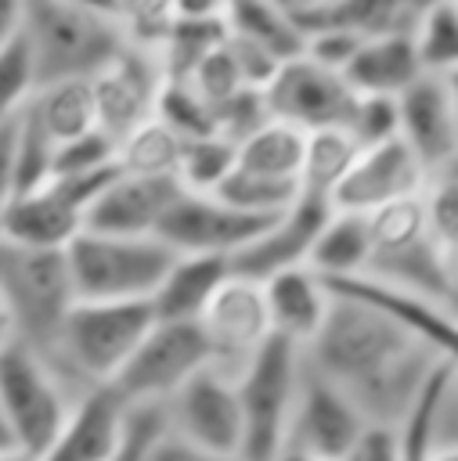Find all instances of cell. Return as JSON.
<instances>
[{"mask_svg":"<svg viewBox=\"0 0 458 461\" xmlns=\"http://www.w3.org/2000/svg\"><path fill=\"white\" fill-rule=\"evenodd\" d=\"M447 310L458 317V241L447 249Z\"/></svg>","mask_w":458,"mask_h":461,"instance_id":"48","label":"cell"},{"mask_svg":"<svg viewBox=\"0 0 458 461\" xmlns=\"http://www.w3.org/2000/svg\"><path fill=\"white\" fill-rule=\"evenodd\" d=\"M263 295H267V313H270V331L299 349H307L335 303V288L328 277H321L314 267L299 263L289 270H278L263 281Z\"/></svg>","mask_w":458,"mask_h":461,"instance_id":"20","label":"cell"},{"mask_svg":"<svg viewBox=\"0 0 458 461\" xmlns=\"http://www.w3.org/2000/svg\"><path fill=\"white\" fill-rule=\"evenodd\" d=\"M328 4H335V0H299V11H314V7H328Z\"/></svg>","mask_w":458,"mask_h":461,"instance_id":"56","label":"cell"},{"mask_svg":"<svg viewBox=\"0 0 458 461\" xmlns=\"http://www.w3.org/2000/svg\"><path fill=\"white\" fill-rule=\"evenodd\" d=\"M177 176H137L123 173L101 191V198L87 212V230L97 234H123V238H148L159 230L162 216L180 194Z\"/></svg>","mask_w":458,"mask_h":461,"instance_id":"17","label":"cell"},{"mask_svg":"<svg viewBox=\"0 0 458 461\" xmlns=\"http://www.w3.org/2000/svg\"><path fill=\"white\" fill-rule=\"evenodd\" d=\"M213 364V346L198 321H155L112 389L130 407H162L188 378Z\"/></svg>","mask_w":458,"mask_h":461,"instance_id":"8","label":"cell"},{"mask_svg":"<svg viewBox=\"0 0 458 461\" xmlns=\"http://www.w3.org/2000/svg\"><path fill=\"white\" fill-rule=\"evenodd\" d=\"M14 339H18V321H14V310H11V303H7V295L0 288V349L7 342H14Z\"/></svg>","mask_w":458,"mask_h":461,"instance_id":"49","label":"cell"},{"mask_svg":"<svg viewBox=\"0 0 458 461\" xmlns=\"http://www.w3.org/2000/svg\"><path fill=\"white\" fill-rule=\"evenodd\" d=\"M227 25L234 36H245V40L270 47L281 61L303 54V40H307L303 25L296 22L292 11L278 7L274 0H231Z\"/></svg>","mask_w":458,"mask_h":461,"instance_id":"27","label":"cell"},{"mask_svg":"<svg viewBox=\"0 0 458 461\" xmlns=\"http://www.w3.org/2000/svg\"><path fill=\"white\" fill-rule=\"evenodd\" d=\"M332 212H335L332 194H321V191H307L303 187L299 198L249 249H242L231 259L234 263V274L267 281L278 270H289V267L307 263L310 259V249H314L321 227L332 220Z\"/></svg>","mask_w":458,"mask_h":461,"instance_id":"16","label":"cell"},{"mask_svg":"<svg viewBox=\"0 0 458 461\" xmlns=\"http://www.w3.org/2000/svg\"><path fill=\"white\" fill-rule=\"evenodd\" d=\"M343 461H400V432H397V425L368 421V429L361 432V439L350 447V454Z\"/></svg>","mask_w":458,"mask_h":461,"instance_id":"43","label":"cell"},{"mask_svg":"<svg viewBox=\"0 0 458 461\" xmlns=\"http://www.w3.org/2000/svg\"><path fill=\"white\" fill-rule=\"evenodd\" d=\"M263 94L274 119L292 122L307 133L335 126L346 130L357 108V90L350 86V79L328 65H317L307 54L289 58Z\"/></svg>","mask_w":458,"mask_h":461,"instance_id":"10","label":"cell"},{"mask_svg":"<svg viewBox=\"0 0 458 461\" xmlns=\"http://www.w3.org/2000/svg\"><path fill=\"white\" fill-rule=\"evenodd\" d=\"M227 18H177L159 43V61L166 79H191V72L227 43Z\"/></svg>","mask_w":458,"mask_h":461,"instance_id":"28","label":"cell"},{"mask_svg":"<svg viewBox=\"0 0 458 461\" xmlns=\"http://www.w3.org/2000/svg\"><path fill=\"white\" fill-rule=\"evenodd\" d=\"M155 119H162L180 140L220 133L216 130V108L188 79H166L159 104H155Z\"/></svg>","mask_w":458,"mask_h":461,"instance_id":"33","label":"cell"},{"mask_svg":"<svg viewBox=\"0 0 458 461\" xmlns=\"http://www.w3.org/2000/svg\"><path fill=\"white\" fill-rule=\"evenodd\" d=\"M14 144H18V119L0 126V216L11 205V198L18 194V180H14Z\"/></svg>","mask_w":458,"mask_h":461,"instance_id":"45","label":"cell"},{"mask_svg":"<svg viewBox=\"0 0 458 461\" xmlns=\"http://www.w3.org/2000/svg\"><path fill=\"white\" fill-rule=\"evenodd\" d=\"M444 90H447V101H451V112H454V122H458V68L444 72Z\"/></svg>","mask_w":458,"mask_h":461,"instance_id":"50","label":"cell"},{"mask_svg":"<svg viewBox=\"0 0 458 461\" xmlns=\"http://www.w3.org/2000/svg\"><path fill=\"white\" fill-rule=\"evenodd\" d=\"M361 97H400L418 76H426L415 36H371L361 43L343 72Z\"/></svg>","mask_w":458,"mask_h":461,"instance_id":"23","label":"cell"},{"mask_svg":"<svg viewBox=\"0 0 458 461\" xmlns=\"http://www.w3.org/2000/svg\"><path fill=\"white\" fill-rule=\"evenodd\" d=\"M198 324L213 346V360L238 375L256 357V349L274 335L263 281L245 277V274H231L220 285V292L209 299Z\"/></svg>","mask_w":458,"mask_h":461,"instance_id":"13","label":"cell"},{"mask_svg":"<svg viewBox=\"0 0 458 461\" xmlns=\"http://www.w3.org/2000/svg\"><path fill=\"white\" fill-rule=\"evenodd\" d=\"M371 256H375V241H371V223L364 212H343L335 209L332 220L321 227L307 267H314L321 277H328L332 285L339 281H353V277H368L371 270Z\"/></svg>","mask_w":458,"mask_h":461,"instance_id":"24","label":"cell"},{"mask_svg":"<svg viewBox=\"0 0 458 461\" xmlns=\"http://www.w3.org/2000/svg\"><path fill=\"white\" fill-rule=\"evenodd\" d=\"M436 173H440V176H447V180H454V184H458V151H454V155H451V158H447V162H444V166H440V169H436Z\"/></svg>","mask_w":458,"mask_h":461,"instance_id":"54","label":"cell"},{"mask_svg":"<svg viewBox=\"0 0 458 461\" xmlns=\"http://www.w3.org/2000/svg\"><path fill=\"white\" fill-rule=\"evenodd\" d=\"M270 461H314V457H310V454H303L299 447H281V450H278Z\"/></svg>","mask_w":458,"mask_h":461,"instance_id":"52","label":"cell"},{"mask_svg":"<svg viewBox=\"0 0 458 461\" xmlns=\"http://www.w3.org/2000/svg\"><path fill=\"white\" fill-rule=\"evenodd\" d=\"M303 184H292V180H270V176H260V173H249V169H238L220 184V198L231 202L234 209H245L252 216H267V220H278L296 198H299Z\"/></svg>","mask_w":458,"mask_h":461,"instance_id":"32","label":"cell"},{"mask_svg":"<svg viewBox=\"0 0 458 461\" xmlns=\"http://www.w3.org/2000/svg\"><path fill=\"white\" fill-rule=\"evenodd\" d=\"M303 375H307V353L278 335H270L256 349V357L238 371L245 461H270L285 447Z\"/></svg>","mask_w":458,"mask_h":461,"instance_id":"6","label":"cell"},{"mask_svg":"<svg viewBox=\"0 0 458 461\" xmlns=\"http://www.w3.org/2000/svg\"><path fill=\"white\" fill-rule=\"evenodd\" d=\"M231 274H234V263L227 256L177 252L173 267L166 270L162 285L151 295L155 321H202L209 299L220 292V285Z\"/></svg>","mask_w":458,"mask_h":461,"instance_id":"22","label":"cell"},{"mask_svg":"<svg viewBox=\"0 0 458 461\" xmlns=\"http://www.w3.org/2000/svg\"><path fill=\"white\" fill-rule=\"evenodd\" d=\"M180 144L184 140L162 119L151 115L148 122H141L133 133L119 140V169L137 176H177Z\"/></svg>","mask_w":458,"mask_h":461,"instance_id":"30","label":"cell"},{"mask_svg":"<svg viewBox=\"0 0 458 461\" xmlns=\"http://www.w3.org/2000/svg\"><path fill=\"white\" fill-rule=\"evenodd\" d=\"M0 288L14 310L18 339L47 353L61 317L76 303L65 252L18 249L0 241Z\"/></svg>","mask_w":458,"mask_h":461,"instance_id":"7","label":"cell"},{"mask_svg":"<svg viewBox=\"0 0 458 461\" xmlns=\"http://www.w3.org/2000/svg\"><path fill=\"white\" fill-rule=\"evenodd\" d=\"M429 166L400 140H386L375 148H361L353 169L346 173V180L335 187L332 202L343 212H375L389 202H404L415 198L429 187Z\"/></svg>","mask_w":458,"mask_h":461,"instance_id":"15","label":"cell"},{"mask_svg":"<svg viewBox=\"0 0 458 461\" xmlns=\"http://www.w3.org/2000/svg\"><path fill=\"white\" fill-rule=\"evenodd\" d=\"M0 461H40V457L29 454V450H22V447H14V443H4L0 447Z\"/></svg>","mask_w":458,"mask_h":461,"instance_id":"51","label":"cell"},{"mask_svg":"<svg viewBox=\"0 0 458 461\" xmlns=\"http://www.w3.org/2000/svg\"><path fill=\"white\" fill-rule=\"evenodd\" d=\"M87 230V209L69 198L54 180L36 191H22L0 216V241L18 249L65 252Z\"/></svg>","mask_w":458,"mask_h":461,"instance_id":"18","label":"cell"},{"mask_svg":"<svg viewBox=\"0 0 458 461\" xmlns=\"http://www.w3.org/2000/svg\"><path fill=\"white\" fill-rule=\"evenodd\" d=\"M364 429H368L364 411L339 385H332L325 375H317L307 364L285 447H299L314 461H343Z\"/></svg>","mask_w":458,"mask_h":461,"instance_id":"12","label":"cell"},{"mask_svg":"<svg viewBox=\"0 0 458 461\" xmlns=\"http://www.w3.org/2000/svg\"><path fill=\"white\" fill-rule=\"evenodd\" d=\"M415 47L426 72H451L458 68V0H440L429 7L422 25L415 29Z\"/></svg>","mask_w":458,"mask_h":461,"instance_id":"36","label":"cell"},{"mask_svg":"<svg viewBox=\"0 0 458 461\" xmlns=\"http://www.w3.org/2000/svg\"><path fill=\"white\" fill-rule=\"evenodd\" d=\"M400 140L436 173L454 151H458V122L444 90V79L436 72L418 76L400 97Z\"/></svg>","mask_w":458,"mask_h":461,"instance_id":"21","label":"cell"},{"mask_svg":"<svg viewBox=\"0 0 458 461\" xmlns=\"http://www.w3.org/2000/svg\"><path fill=\"white\" fill-rule=\"evenodd\" d=\"M54 137L43 130V122L36 119L32 108H25L18 115V144H14V180H18V194L22 191H36L47 187L54 180Z\"/></svg>","mask_w":458,"mask_h":461,"instance_id":"34","label":"cell"},{"mask_svg":"<svg viewBox=\"0 0 458 461\" xmlns=\"http://www.w3.org/2000/svg\"><path fill=\"white\" fill-rule=\"evenodd\" d=\"M4 443H7V439H4V432H0V447H4Z\"/></svg>","mask_w":458,"mask_h":461,"instance_id":"57","label":"cell"},{"mask_svg":"<svg viewBox=\"0 0 458 461\" xmlns=\"http://www.w3.org/2000/svg\"><path fill=\"white\" fill-rule=\"evenodd\" d=\"M274 220L252 216L245 209H234L220 194L202 191H180L169 212L162 216L155 238H162L173 252H206V256H227L234 259L242 249H249Z\"/></svg>","mask_w":458,"mask_h":461,"instance_id":"11","label":"cell"},{"mask_svg":"<svg viewBox=\"0 0 458 461\" xmlns=\"http://www.w3.org/2000/svg\"><path fill=\"white\" fill-rule=\"evenodd\" d=\"M433 461H458V443H447V447H436Z\"/></svg>","mask_w":458,"mask_h":461,"instance_id":"55","label":"cell"},{"mask_svg":"<svg viewBox=\"0 0 458 461\" xmlns=\"http://www.w3.org/2000/svg\"><path fill=\"white\" fill-rule=\"evenodd\" d=\"M29 108L36 112L43 130L54 137V144L76 140V137H83V133L101 126L94 79H54V83H43Z\"/></svg>","mask_w":458,"mask_h":461,"instance_id":"25","label":"cell"},{"mask_svg":"<svg viewBox=\"0 0 458 461\" xmlns=\"http://www.w3.org/2000/svg\"><path fill=\"white\" fill-rule=\"evenodd\" d=\"M173 259L177 252L155 234L123 238L83 230L65 249L72 292L87 303H151Z\"/></svg>","mask_w":458,"mask_h":461,"instance_id":"5","label":"cell"},{"mask_svg":"<svg viewBox=\"0 0 458 461\" xmlns=\"http://www.w3.org/2000/svg\"><path fill=\"white\" fill-rule=\"evenodd\" d=\"M72 4H83V7H90V11H105V14L115 18V0H72Z\"/></svg>","mask_w":458,"mask_h":461,"instance_id":"53","label":"cell"},{"mask_svg":"<svg viewBox=\"0 0 458 461\" xmlns=\"http://www.w3.org/2000/svg\"><path fill=\"white\" fill-rule=\"evenodd\" d=\"M162 418L169 432L198 447H209L220 454H242L245 421H242V400H238V375L213 360L162 403Z\"/></svg>","mask_w":458,"mask_h":461,"instance_id":"9","label":"cell"},{"mask_svg":"<svg viewBox=\"0 0 458 461\" xmlns=\"http://www.w3.org/2000/svg\"><path fill=\"white\" fill-rule=\"evenodd\" d=\"M177 18H227L231 0H173Z\"/></svg>","mask_w":458,"mask_h":461,"instance_id":"47","label":"cell"},{"mask_svg":"<svg viewBox=\"0 0 458 461\" xmlns=\"http://www.w3.org/2000/svg\"><path fill=\"white\" fill-rule=\"evenodd\" d=\"M162 86H166V72H162L159 50L126 43V50L94 76L101 130H108L115 140L133 133L141 122L155 115Z\"/></svg>","mask_w":458,"mask_h":461,"instance_id":"14","label":"cell"},{"mask_svg":"<svg viewBox=\"0 0 458 461\" xmlns=\"http://www.w3.org/2000/svg\"><path fill=\"white\" fill-rule=\"evenodd\" d=\"M25 40L40 86L54 79H94L130 43L119 18L72 0H29Z\"/></svg>","mask_w":458,"mask_h":461,"instance_id":"3","label":"cell"},{"mask_svg":"<svg viewBox=\"0 0 458 461\" xmlns=\"http://www.w3.org/2000/svg\"><path fill=\"white\" fill-rule=\"evenodd\" d=\"M346 130L353 133V140L361 148H375V144H386V140L400 137L397 97H361L357 94V108H353V119H350Z\"/></svg>","mask_w":458,"mask_h":461,"instance_id":"40","label":"cell"},{"mask_svg":"<svg viewBox=\"0 0 458 461\" xmlns=\"http://www.w3.org/2000/svg\"><path fill=\"white\" fill-rule=\"evenodd\" d=\"M357 155H361V144H357L353 133L343 130V126L307 133L303 187H307V191H321V194H335V187H339V184L346 180V173L353 169Z\"/></svg>","mask_w":458,"mask_h":461,"instance_id":"31","label":"cell"},{"mask_svg":"<svg viewBox=\"0 0 458 461\" xmlns=\"http://www.w3.org/2000/svg\"><path fill=\"white\" fill-rule=\"evenodd\" d=\"M151 303H87L76 299L58 324L50 349L43 353L61 378L83 393L90 385H112L141 339L151 331Z\"/></svg>","mask_w":458,"mask_h":461,"instance_id":"2","label":"cell"},{"mask_svg":"<svg viewBox=\"0 0 458 461\" xmlns=\"http://www.w3.org/2000/svg\"><path fill=\"white\" fill-rule=\"evenodd\" d=\"M29 22V0H0V47L18 40Z\"/></svg>","mask_w":458,"mask_h":461,"instance_id":"46","label":"cell"},{"mask_svg":"<svg viewBox=\"0 0 458 461\" xmlns=\"http://www.w3.org/2000/svg\"><path fill=\"white\" fill-rule=\"evenodd\" d=\"M234 166H238V144L224 133H206V137H191L180 144L177 180L184 191L216 194L220 184L234 173Z\"/></svg>","mask_w":458,"mask_h":461,"instance_id":"29","label":"cell"},{"mask_svg":"<svg viewBox=\"0 0 458 461\" xmlns=\"http://www.w3.org/2000/svg\"><path fill=\"white\" fill-rule=\"evenodd\" d=\"M76 396L79 393L61 371L29 342L14 339L0 349V432L7 443L43 461L61 436Z\"/></svg>","mask_w":458,"mask_h":461,"instance_id":"4","label":"cell"},{"mask_svg":"<svg viewBox=\"0 0 458 461\" xmlns=\"http://www.w3.org/2000/svg\"><path fill=\"white\" fill-rule=\"evenodd\" d=\"M115 18L126 29L130 43L159 50L169 25L177 22V4L173 0H115Z\"/></svg>","mask_w":458,"mask_h":461,"instance_id":"38","label":"cell"},{"mask_svg":"<svg viewBox=\"0 0 458 461\" xmlns=\"http://www.w3.org/2000/svg\"><path fill=\"white\" fill-rule=\"evenodd\" d=\"M361 43H364V36L353 32V29H343V25H314V29H307L303 54L314 58L317 65H328L335 72H346V65L361 50Z\"/></svg>","mask_w":458,"mask_h":461,"instance_id":"42","label":"cell"},{"mask_svg":"<svg viewBox=\"0 0 458 461\" xmlns=\"http://www.w3.org/2000/svg\"><path fill=\"white\" fill-rule=\"evenodd\" d=\"M130 411L133 407L112 385L83 389L43 461H112L126 439Z\"/></svg>","mask_w":458,"mask_h":461,"instance_id":"19","label":"cell"},{"mask_svg":"<svg viewBox=\"0 0 458 461\" xmlns=\"http://www.w3.org/2000/svg\"><path fill=\"white\" fill-rule=\"evenodd\" d=\"M115 166H119V140L101 126L76 140L58 144L54 151V176H83V173H101Z\"/></svg>","mask_w":458,"mask_h":461,"instance_id":"37","label":"cell"},{"mask_svg":"<svg viewBox=\"0 0 458 461\" xmlns=\"http://www.w3.org/2000/svg\"><path fill=\"white\" fill-rule=\"evenodd\" d=\"M36 90H40V76H36L29 40L22 32L7 47H0V126L14 122L32 104Z\"/></svg>","mask_w":458,"mask_h":461,"instance_id":"35","label":"cell"},{"mask_svg":"<svg viewBox=\"0 0 458 461\" xmlns=\"http://www.w3.org/2000/svg\"><path fill=\"white\" fill-rule=\"evenodd\" d=\"M270 104H267V94L256 90V86H245L238 90L234 97H227L220 108H216V130L224 137H231L234 144H242L245 137H252L256 130H263L270 122Z\"/></svg>","mask_w":458,"mask_h":461,"instance_id":"39","label":"cell"},{"mask_svg":"<svg viewBox=\"0 0 458 461\" xmlns=\"http://www.w3.org/2000/svg\"><path fill=\"white\" fill-rule=\"evenodd\" d=\"M303 353L307 364L339 385L368 421L382 425H400L436 364H444L393 317L339 288L321 335Z\"/></svg>","mask_w":458,"mask_h":461,"instance_id":"1","label":"cell"},{"mask_svg":"<svg viewBox=\"0 0 458 461\" xmlns=\"http://www.w3.org/2000/svg\"><path fill=\"white\" fill-rule=\"evenodd\" d=\"M148 461H245V457L242 454H220V450L198 447V443H191V439L162 429V436L148 450Z\"/></svg>","mask_w":458,"mask_h":461,"instance_id":"44","label":"cell"},{"mask_svg":"<svg viewBox=\"0 0 458 461\" xmlns=\"http://www.w3.org/2000/svg\"><path fill=\"white\" fill-rule=\"evenodd\" d=\"M303 162H307V130L281 119H270L263 130H256L238 144V169L270 180L303 184Z\"/></svg>","mask_w":458,"mask_h":461,"instance_id":"26","label":"cell"},{"mask_svg":"<svg viewBox=\"0 0 458 461\" xmlns=\"http://www.w3.org/2000/svg\"><path fill=\"white\" fill-rule=\"evenodd\" d=\"M213 108H220L227 97H234L238 90H245V79H242V72H238V65H234V58H231V50H227V43L220 47V50H213L195 72H191V79H188Z\"/></svg>","mask_w":458,"mask_h":461,"instance_id":"41","label":"cell"}]
</instances>
